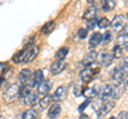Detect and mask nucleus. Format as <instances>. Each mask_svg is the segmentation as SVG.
I'll return each mask as SVG.
<instances>
[{
	"label": "nucleus",
	"instance_id": "f257e3e1",
	"mask_svg": "<svg viewBox=\"0 0 128 119\" xmlns=\"http://www.w3.org/2000/svg\"><path fill=\"white\" fill-rule=\"evenodd\" d=\"M38 53V47L35 45H31L29 47H26L25 49H22V51H18L13 58L12 61L16 64L18 63H29L31 61L36 58V55Z\"/></svg>",
	"mask_w": 128,
	"mask_h": 119
},
{
	"label": "nucleus",
	"instance_id": "f03ea898",
	"mask_svg": "<svg viewBox=\"0 0 128 119\" xmlns=\"http://www.w3.org/2000/svg\"><path fill=\"white\" fill-rule=\"evenodd\" d=\"M99 73V67H86L79 73L80 80L84 83L91 82Z\"/></svg>",
	"mask_w": 128,
	"mask_h": 119
},
{
	"label": "nucleus",
	"instance_id": "7ed1b4c3",
	"mask_svg": "<svg viewBox=\"0 0 128 119\" xmlns=\"http://www.w3.org/2000/svg\"><path fill=\"white\" fill-rule=\"evenodd\" d=\"M19 87L17 84H13L11 85L9 88H8L4 93H3V99L6 102H12L13 100H15L16 97L19 96Z\"/></svg>",
	"mask_w": 128,
	"mask_h": 119
},
{
	"label": "nucleus",
	"instance_id": "20e7f679",
	"mask_svg": "<svg viewBox=\"0 0 128 119\" xmlns=\"http://www.w3.org/2000/svg\"><path fill=\"white\" fill-rule=\"evenodd\" d=\"M44 73L42 70H35L31 76V79H30V82H29V87L30 88H34V87H38L40 85L42 84L44 82Z\"/></svg>",
	"mask_w": 128,
	"mask_h": 119
},
{
	"label": "nucleus",
	"instance_id": "39448f33",
	"mask_svg": "<svg viewBox=\"0 0 128 119\" xmlns=\"http://www.w3.org/2000/svg\"><path fill=\"white\" fill-rule=\"evenodd\" d=\"M97 58H98V53L96 52V51H90V52L83 58L81 63L84 67H91L93 64H95Z\"/></svg>",
	"mask_w": 128,
	"mask_h": 119
},
{
	"label": "nucleus",
	"instance_id": "423d86ee",
	"mask_svg": "<svg viewBox=\"0 0 128 119\" xmlns=\"http://www.w3.org/2000/svg\"><path fill=\"white\" fill-rule=\"evenodd\" d=\"M125 17L123 16V15H116V16H114L113 19L111 20V27L112 29L115 30V31H120L121 29H123L124 26H125Z\"/></svg>",
	"mask_w": 128,
	"mask_h": 119
},
{
	"label": "nucleus",
	"instance_id": "0eeeda50",
	"mask_svg": "<svg viewBox=\"0 0 128 119\" xmlns=\"http://www.w3.org/2000/svg\"><path fill=\"white\" fill-rule=\"evenodd\" d=\"M112 92H113V87H112L111 85L107 84V85H104L100 90H99V99H100L102 101H107L108 98L112 97Z\"/></svg>",
	"mask_w": 128,
	"mask_h": 119
},
{
	"label": "nucleus",
	"instance_id": "6e6552de",
	"mask_svg": "<svg viewBox=\"0 0 128 119\" xmlns=\"http://www.w3.org/2000/svg\"><path fill=\"white\" fill-rule=\"evenodd\" d=\"M66 63L63 61H56L50 66V72L52 74H59L66 68Z\"/></svg>",
	"mask_w": 128,
	"mask_h": 119
},
{
	"label": "nucleus",
	"instance_id": "1a4fd4ad",
	"mask_svg": "<svg viewBox=\"0 0 128 119\" xmlns=\"http://www.w3.org/2000/svg\"><path fill=\"white\" fill-rule=\"evenodd\" d=\"M114 104H115V103L113 101H105L102 108L99 109L97 112H96L97 116L98 117H102V116H105V115H107L112 109L114 108Z\"/></svg>",
	"mask_w": 128,
	"mask_h": 119
},
{
	"label": "nucleus",
	"instance_id": "9d476101",
	"mask_svg": "<svg viewBox=\"0 0 128 119\" xmlns=\"http://www.w3.org/2000/svg\"><path fill=\"white\" fill-rule=\"evenodd\" d=\"M124 77H125V70L122 68H116L113 71V74H112V81L116 85H121L125 81Z\"/></svg>",
	"mask_w": 128,
	"mask_h": 119
},
{
	"label": "nucleus",
	"instance_id": "9b49d317",
	"mask_svg": "<svg viewBox=\"0 0 128 119\" xmlns=\"http://www.w3.org/2000/svg\"><path fill=\"white\" fill-rule=\"evenodd\" d=\"M104 39V35L99 32H95L92 34V36L90 37V41H89V47L90 48H95L97 47L99 44L102 42Z\"/></svg>",
	"mask_w": 128,
	"mask_h": 119
},
{
	"label": "nucleus",
	"instance_id": "f8f14e48",
	"mask_svg": "<svg viewBox=\"0 0 128 119\" xmlns=\"http://www.w3.org/2000/svg\"><path fill=\"white\" fill-rule=\"evenodd\" d=\"M51 88H52V82H51L50 80H46L38 87V94L46 96V95L50 92Z\"/></svg>",
	"mask_w": 128,
	"mask_h": 119
},
{
	"label": "nucleus",
	"instance_id": "ddd939ff",
	"mask_svg": "<svg viewBox=\"0 0 128 119\" xmlns=\"http://www.w3.org/2000/svg\"><path fill=\"white\" fill-rule=\"evenodd\" d=\"M96 14H97V7H96L95 5H90L88 9L84 11V14H83V19L84 20H93V19H95L96 17Z\"/></svg>",
	"mask_w": 128,
	"mask_h": 119
},
{
	"label": "nucleus",
	"instance_id": "4468645a",
	"mask_svg": "<svg viewBox=\"0 0 128 119\" xmlns=\"http://www.w3.org/2000/svg\"><path fill=\"white\" fill-rule=\"evenodd\" d=\"M67 96V88L65 86H59L56 93L54 94V100L56 101H63Z\"/></svg>",
	"mask_w": 128,
	"mask_h": 119
},
{
	"label": "nucleus",
	"instance_id": "2eb2a0df",
	"mask_svg": "<svg viewBox=\"0 0 128 119\" xmlns=\"http://www.w3.org/2000/svg\"><path fill=\"white\" fill-rule=\"evenodd\" d=\"M61 111H62L61 105H60L59 103H54V104L50 106V109L48 110L47 115L49 118H57L59 115L61 114Z\"/></svg>",
	"mask_w": 128,
	"mask_h": 119
},
{
	"label": "nucleus",
	"instance_id": "dca6fc26",
	"mask_svg": "<svg viewBox=\"0 0 128 119\" xmlns=\"http://www.w3.org/2000/svg\"><path fill=\"white\" fill-rule=\"evenodd\" d=\"M31 76H32V73H31L30 69H27V68L22 69L20 72L18 73V81L20 82L22 84H25L28 81H30Z\"/></svg>",
	"mask_w": 128,
	"mask_h": 119
},
{
	"label": "nucleus",
	"instance_id": "f3484780",
	"mask_svg": "<svg viewBox=\"0 0 128 119\" xmlns=\"http://www.w3.org/2000/svg\"><path fill=\"white\" fill-rule=\"evenodd\" d=\"M99 90L100 89H97L96 87H86V88L83 89L82 95H84L88 99H92V98L96 97L99 94Z\"/></svg>",
	"mask_w": 128,
	"mask_h": 119
},
{
	"label": "nucleus",
	"instance_id": "a211bd4d",
	"mask_svg": "<svg viewBox=\"0 0 128 119\" xmlns=\"http://www.w3.org/2000/svg\"><path fill=\"white\" fill-rule=\"evenodd\" d=\"M113 59H114V57L112 54H110V53H104L102 55V58H100V63H102V66L108 67V66H110L112 63H113Z\"/></svg>",
	"mask_w": 128,
	"mask_h": 119
},
{
	"label": "nucleus",
	"instance_id": "6ab92c4d",
	"mask_svg": "<svg viewBox=\"0 0 128 119\" xmlns=\"http://www.w3.org/2000/svg\"><path fill=\"white\" fill-rule=\"evenodd\" d=\"M120 47H122L123 49L128 48V34H122L116 38V44Z\"/></svg>",
	"mask_w": 128,
	"mask_h": 119
},
{
	"label": "nucleus",
	"instance_id": "aec40b11",
	"mask_svg": "<svg viewBox=\"0 0 128 119\" xmlns=\"http://www.w3.org/2000/svg\"><path fill=\"white\" fill-rule=\"evenodd\" d=\"M116 5V3L113 0H102V7L105 12H110L112 11Z\"/></svg>",
	"mask_w": 128,
	"mask_h": 119
},
{
	"label": "nucleus",
	"instance_id": "412c9836",
	"mask_svg": "<svg viewBox=\"0 0 128 119\" xmlns=\"http://www.w3.org/2000/svg\"><path fill=\"white\" fill-rule=\"evenodd\" d=\"M38 95H36V94H34V93H31L29 96H28V97L25 99L26 104H27V105H29V106H34V105L38 103Z\"/></svg>",
	"mask_w": 128,
	"mask_h": 119
},
{
	"label": "nucleus",
	"instance_id": "4be33fe9",
	"mask_svg": "<svg viewBox=\"0 0 128 119\" xmlns=\"http://www.w3.org/2000/svg\"><path fill=\"white\" fill-rule=\"evenodd\" d=\"M54 100V96H50V95H46L44 96L41 100H40V105H41L42 109H46L47 106L50 105V103Z\"/></svg>",
	"mask_w": 128,
	"mask_h": 119
},
{
	"label": "nucleus",
	"instance_id": "5701e85b",
	"mask_svg": "<svg viewBox=\"0 0 128 119\" xmlns=\"http://www.w3.org/2000/svg\"><path fill=\"white\" fill-rule=\"evenodd\" d=\"M70 49L67 48V47H62V48H60L57 53H56V58H57L58 61H63L64 59H65V57L67 55V53H68Z\"/></svg>",
	"mask_w": 128,
	"mask_h": 119
},
{
	"label": "nucleus",
	"instance_id": "b1692460",
	"mask_svg": "<svg viewBox=\"0 0 128 119\" xmlns=\"http://www.w3.org/2000/svg\"><path fill=\"white\" fill-rule=\"evenodd\" d=\"M54 21H48L42 27V33L45 35L49 34L54 30Z\"/></svg>",
	"mask_w": 128,
	"mask_h": 119
},
{
	"label": "nucleus",
	"instance_id": "393cba45",
	"mask_svg": "<svg viewBox=\"0 0 128 119\" xmlns=\"http://www.w3.org/2000/svg\"><path fill=\"white\" fill-rule=\"evenodd\" d=\"M30 94H31V90H30L29 85H22V88L19 89V96L18 97L22 98V99H26Z\"/></svg>",
	"mask_w": 128,
	"mask_h": 119
},
{
	"label": "nucleus",
	"instance_id": "a878e982",
	"mask_svg": "<svg viewBox=\"0 0 128 119\" xmlns=\"http://www.w3.org/2000/svg\"><path fill=\"white\" fill-rule=\"evenodd\" d=\"M36 116H38V112L33 109H30L26 111L25 113L22 115V119H36Z\"/></svg>",
	"mask_w": 128,
	"mask_h": 119
},
{
	"label": "nucleus",
	"instance_id": "bb28decb",
	"mask_svg": "<svg viewBox=\"0 0 128 119\" xmlns=\"http://www.w3.org/2000/svg\"><path fill=\"white\" fill-rule=\"evenodd\" d=\"M123 51H124V49L122 48V47L115 45L113 47V49H112V55H113L115 59H120V58L123 57V53H124Z\"/></svg>",
	"mask_w": 128,
	"mask_h": 119
},
{
	"label": "nucleus",
	"instance_id": "cd10ccee",
	"mask_svg": "<svg viewBox=\"0 0 128 119\" xmlns=\"http://www.w3.org/2000/svg\"><path fill=\"white\" fill-rule=\"evenodd\" d=\"M109 25H111V21H109V19L107 17H102L98 20V27L100 29H106V28L109 27Z\"/></svg>",
	"mask_w": 128,
	"mask_h": 119
},
{
	"label": "nucleus",
	"instance_id": "c85d7f7f",
	"mask_svg": "<svg viewBox=\"0 0 128 119\" xmlns=\"http://www.w3.org/2000/svg\"><path fill=\"white\" fill-rule=\"evenodd\" d=\"M121 94H122V90H121V87L120 85H116L113 87V92H112V98L113 99H118L121 97Z\"/></svg>",
	"mask_w": 128,
	"mask_h": 119
},
{
	"label": "nucleus",
	"instance_id": "c756f323",
	"mask_svg": "<svg viewBox=\"0 0 128 119\" xmlns=\"http://www.w3.org/2000/svg\"><path fill=\"white\" fill-rule=\"evenodd\" d=\"M88 31H89V30L86 29V28H80V29L78 30V33H77L78 37L80 39H84L88 36Z\"/></svg>",
	"mask_w": 128,
	"mask_h": 119
},
{
	"label": "nucleus",
	"instance_id": "7c9ffc66",
	"mask_svg": "<svg viewBox=\"0 0 128 119\" xmlns=\"http://www.w3.org/2000/svg\"><path fill=\"white\" fill-rule=\"evenodd\" d=\"M111 39H112V33L110 31H107V32L104 34V39H102L104 45H108V44L111 42Z\"/></svg>",
	"mask_w": 128,
	"mask_h": 119
},
{
	"label": "nucleus",
	"instance_id": "2f4dec72",
	"mask_svg": "<svg viewBox=\"0 0 128 119\" xmlns=\"http://www.w3.org/2000/svg\"><path fill=\"white\" fill-rule=\"evenodd\" d=\"M98 25V21L96 20V19H93V20H90V21H88V25H86V29L88 30H94L95 29V27Z\"/></svg>",
	"mask_w": 128,
	"mask_h": 119
},
{
	"label": "nucleus",
	"instance_id": "473e14b6",
	"mask_svg": "<svg viewBox=\"0 0 128 119\" xmlns=\"http://www.w3.org/2000/svg\"><path fill=\"white\" fill-rule=\"evenodd\" d=\"M90 103H91V102H90V99H86V101L83 102L82 104H81V105H80L79 108H78V112H79L80 114H81V112H83V111L86 110V106L90 104Z\"/></svg>",
	"mask_w": 128,
	"mask_h": 119
},
{
	"label": "nucleus",
	"instance_id": "72a5a7b5",
	"mask_svg": "<svg viewBox=\"0 0 128 119\" xmlns=\"http://www.w3.org/2000/svg\"><path fill=\"white\" fill-rule=\"evenodd\" d=\"M121 67H122V69H128V57L126 58H124L122 60V62H121Z\"/></svg>",
	"mask_w": 128,
	"mask_h": 119
},
{
	"label": "nucleus",
	"instance_id": "f704fd0d",
	"mask_svg": "<svg viewBox=\"0 0 128 119\" xmlns=\"http://www.w3.org/2000/svg\"><path fill=\"white\" fill-rule=\"evenodd\" d=\"M81 94H83V90L81 89V87H80V86H76L75 90H74V95L76 97H79V96H81Z\"/></svg>",
	"mask_w": 128,
	"mask_h": 119
},
{
	"label": "nucleus",
	"instance_id": "c9c22d12",
	"mask_svg": "<svg viewBox=\"0 0 128 119\" xmlns=\"http://www.w3.org/2000/svg\"><path fill=\"white\" fill-rule=\"evenodd\" d=\"M124 87H125V89L128 90V74L125 78V81H124Z\"/></svg>",
	"mask_w": 128,
	"mask_h": 119
},
{
	"label": "nucleus",
	"instance_id": "e433bc0d",
	"mask_svg": "<svg viewBox=\"0 0 128 119\" xmlns=\"http://www.w3.org/2000/svg\"><path fill=\"white\" fill-rule=\"evenodd\" d=\"M127 116V113L126 112H121L120 113V115H118V118L120 119H123V118H125Z\"/></svg>",
	"mask_w": 128,
	"mask_h": 119
},
{
	"label": "nucleus",
	"instance_id": "4c0bfd02",
	"mask_svg": "<svg viewBox=\"0 0 128 119\" xmlns=\"http://www.w3.org/2000/svg\"><path fill=\"white\" fill-rule=\"evenodd\" d=\"M79 119H90V117L88 116L86 114H81L80 115V117H79Z\"/></svg>",
	"mask_w": 128,
	"mask_h": 119
},
{
	"label": "nucleus",
	"instance_id": "58836bf2",
	"mask_svg": "<svg viewBox=\"0 0 128 119\" xmlns=\"http://www.w3.org/2000/svg\"><path fill=\"white\" fill-rule=\"evenodd\" d=\"M109 119H116V118H115V117H110Z\"/></svg>",
	"mask_w": 128,
	"mask_h": 119
},
{
	"label": "nucleus",
	"instance_id": "ea45409f",
	"mask_svg": "<svg viewBox=\"0 0 128 119\" xmlns=\"http://www.w3.org/2000/svg\"><path fill=\"white\" fill-rule=\"evenodd\" d=\"M127 19H128V14H127Z\"/></svg>",
	"mask_w": 128,
	"mask_h": 119
}]
</instances>
